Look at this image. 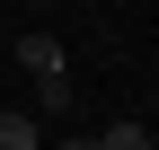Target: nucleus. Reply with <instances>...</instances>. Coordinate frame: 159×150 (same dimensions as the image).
Listing matches in <instances>:
<instances>
[{
  "mask_svg": "<svg viewBox=\"0 0 159 150\" xmlns=\"http://www.w3.org/2000/svg\"><path fill=\"white\" fill-rule=\"evenodd\" d=\"M18 62L35 71L44 106H71V71H62V44H53V35H18Z\"/></svg>",
  "mask_w": 159,
  "mask_h": 150,
  "instance_id": "f257e3e1",
  "label": "nucleus"
},
{
  "mask_svg": "<svg viewBox=\"0 0 159 150\" xmlns=\"http://www.w3.org/2000/svg\"><path fill=\"white\" fill-rule=\"evenodd\" d=\"M0 150H35V124H27V115H9V106H0Z\"/></svg>",
  "mask_w": 159,
  "mask_h": 150,
  "instance_id": "f03ea898",
  "label": "nucleus"
},
{
  "mask_svg": "<svg viewBox=\"0 0 159 150\" xmlns=\"http://www.w3.org/2000/svg\"><path fill=\"white\" fill-rule=\"evenodd\" d=\"M97 150H150V133H142V124H106V133H97Z\"/></svg>",
  "mask_w": 159,
  "mask_h": 150,
  "instance_id": "7ed1b4c3",
  "label": "nucleus"
},
{
  "mask_svg": "<svg viewBox=\"0 0 159 150\" xmlns=\"http://www.w3.org/2000/svg\"><path fill=\"white\" fill-rule=\"evenodd\" d=\"M71 150H97V141H71Z\"/></svg>",
  "mask_w": 159,
  "mask_h": 150,
  "instance_id": "20e7f679",
  "label": "nucleus"
}]
</instances>
